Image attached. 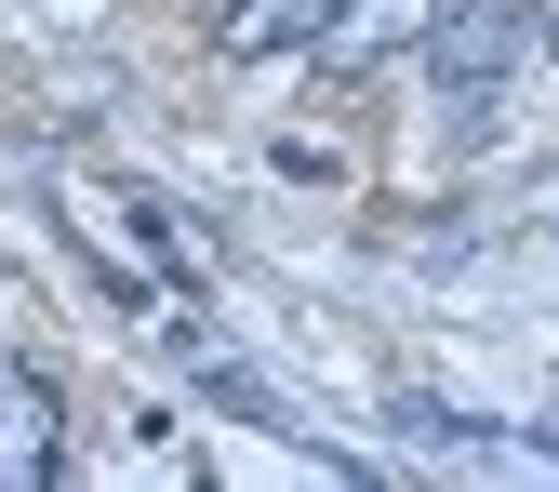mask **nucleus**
Segmentation results:
<instances>
[{"label": "nucleus", "instance_id": "obj_1", "mask_svg": "<svg viewBox=\"0 0 559 492\" xmlns=\"http://www.w3.org/2000/svg\"><path fill=\"white\" fill-rule=\"evenodd\" d=\"M546 40V0H453V14L427 27V81L453 94V107H493L507 94V67Z\"/></svg>", "mask_w": 559, "mask_h": 492}, {"label": "nucleus", "instance_id": "obj_2", "mask_svg": "<svg viewBox=\"0 0 559 492\" xmlns=\"http://www.w3.org/2000/svg\"><path fill=\"white\" fill-rule=\"evenodd\" d=\"M67 479V440H53V386L0 360V492H53Z\"/></svg>", "mask_w": 559, "mask_h": 492}, {"label": "nucleus", "instance_id": "obj_3", "mask_svg": "<svg viewBox=\"0 0 559 492\" xmlns=\"http://www.w3.org/2000/svg\"><path fill=\"white\" fill-rule=\"evenodd\" d=\"M346 0H240L227 14V53H294V40H333Z\"/></svg>", "mask_w": 559, "mask_h": 492}]
</instances>
